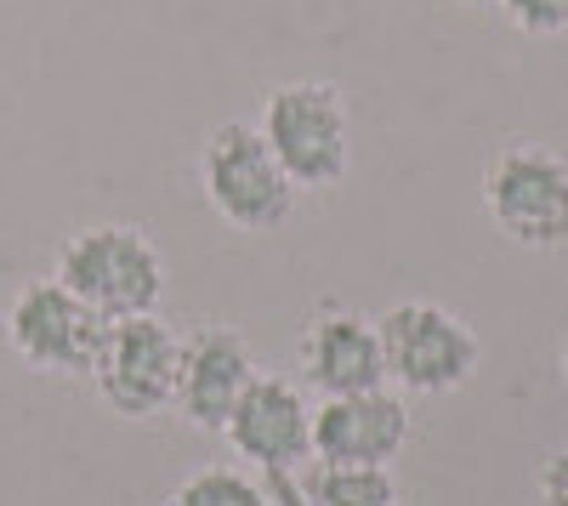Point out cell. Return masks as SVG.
<instances>
[{
	"instance_id": "5",
	"label": "cell",
	"mask_w": 568,
	"mask_h": 506,
	"mask_svg": "<svg viewBox=\"0 0 568 506\" xmlns=\"http://www.w3.org/2000/svg\"><path fill=\"white\" fill-rule=\"evenodd\" d=\"M382 331L387 382L415 398H444L471 382L478 371V336L438 302H398L375 318Z\"/></svg>"
},
{
	"instance_id": "8",
	"label": "cell",
	"mask_w": 568,
	"mask_h": 506,
	"mask_svg": "<svg viewBox=\"0 0 568 506\" xmlns=\"http://www.w3.org/2000/svg\"><path fill=\"white\" fill-rule=\"evenodd\" d=\"M222 438L256 473L307 467L313 462V404H307V393L296 382L256 371V382L240 393V404H233Z\"/></svg>"
},
{
	"instance_id": "10",
	"label": "cell",
	"mask_w": 568,
	"mask_h": 506,
	"mask_svg": "<svg viewBox=\"0 0 568 506\" xmlns=\"http://www.w3.org/2000/svg\"><path fill=\"white\" fill-rule=\"evenodd\" d=\"M404 444H409V404L387 387L313 404V462L387 467Z\"/></svg>"
},
{
	"instance_id": "1",
	"label": "cell",
	"mask_w": 568,
	"mask_h": 506,
	"mask_svg": "<svg viewBox=\"0 0 568 506\" xmlns=\"http://www.w3.org/2000/svg\"><path fill=\"white\" fill-rule=\"evenodd\" d=\"M262 143L296 182V194H324L336 189L353 165V114L347 98L329 80H291L273 85L262 103Z\"/></svg>"
},
{
	"instance_id": "3",
	"label": "cell",
	"mask_w": 568,
	"mask_h": 506,
	"mask_svg": "<svg viewBox=\"0 0 568 506\" xmlns=\"http://www.w3.org/2000/svg\"><path fill=\"white\" fill-rule=\"evenodd\" d=\"M200 189H205L211 211L222 222H233L240 234H273L296 211V182L284 176V165L262 143V131L245 120H227L205 136Z\"/></svg>"
},
{
	"instance_id": "6",
	"label": "cell",
	"mask_w": 568,
	"mask_h": 506,
	"mask_svg": "<svg viewBox=\"0 0 568 506\" xmlns=\"http://www.w3.org/2000/svg\"><path fill=\"white\" fill-rule=\"evenodd\" d=\"M484 211L511 245H568V160L535 143H511L484 171Z\"/></svg>"
},
{
	"instance_id": "17",
	"label": "cell",
	"mask_w": 568,
	"mask_h": 506,
	"mask_svg": "<svg viewBox=\"0 0 568 506\" xmlns=\"http://www.w3.org/2000/svg\"><path fill=\"white\" fill-rule=\"evenodd\" d=\"M562 382H568V342H562Z\"/></svg>"
},
{
	"instance_id": "13",
	"label": "cell",
	"mask_w": 568,
	"mask_h": 506,
	"mask_svg": "<svg viewBox=\"0 0 568 506\" xmlns=\"http://www.w3.org/2000/svg\"><path fill=\"white\" fill-rule=\"evenodd\" d=\"M171 506H273V500H267L262 478H251V473L205 467V473H194L187 484H176Z\"/></svg>"
},
{
	"instance_id": "11",
	"label": "cell",
	"mask_w": 568,
	"mask_h": 506,
	"mask_svg": "<svg viewBox=\"0 0 568 506\" xmlns=\"http://www.w3.org/2000/svg\"><path fill=\"white\" fill-rule=\"evenodd\" d=\"M302 382L318 398H342V393H369V387H387V358H382V331L375 318L347 313V307H329L318 313L313 325L302 331Z\"/></svg>"
},
{
	"instance_id": "4",
	"label": "cell",
	"mask_w": 568,
	"mask_h": 506,
	"mask_svg": "<svg viewBox=\"0 0 568 506\" xmlns=\"http://www.w3.org/2000/svg\"><path fill=\"white\" fill-rule=\"evenodd\" d=\"M176 358H182V336L160 313H136V318H109L103 325L85 376L98 382V398L114 409V416L149 422V416H160V409H171Z\"/></svg>"
},
{
	"instance_id": "15",
	"label": "cell",
	"mask_w": 568,
	"mask_h": 506,
	"mask_svg": "<svg viewBox=\"0 0 568 506\" xmlns=\"http://www.w3.org/2000/svg\"><path fill=\"white\" fill-rule=\"evenodd\" d=\"M540 506H568V449L546 455V467H540Z\"/></svg>"
},
{
	"instance_id": "12",
	"label": "cell",
	"mask_w": 568,
	"mask_h": 506,
	"mask_svg": "<svg viewBox=\"0 0 568 506\" xmlns=\"http://www.w3.org/2000/svg\"><path fill=\"white\" fill-rule=\"evenodd\" d=\"M307 506H398V484L387 467L318 462L307 473Z\"/></svg>"
},
{
	"instance_id": "2",
	"label": "cell",
	"mask_w": 568,
	"mask_h": 506,
	"mask_svg": "<svg viewBox=\"0 0 568 506\" xmlns=\"http://www.w3.org/2000/svg\"><path fill=\"white\" fill-rule=\"evenodd\" d=\"M58 280L98 313V318H136L154 313L165 296V256L131 222L80 227L58 256Z\"/></svg>"
},
{
	"instance_id": "16",
	"label": "cell",
	"mask_w": 568,
	"mask_h": 506,
	"mask_svg": "<svg viewBox=\"0 0 568 506\" xmlns=\"http://www.w3.org/2000/svg\"><path fill=\"white\" fill-rule=\"evenodd\" d=\"M466 7H500V0H466Z\"/></svg>"
},
{
	"instance_id": "9",
	"label": "cell",
	"mask_w": 568,
	"mask_h": 506,
	"mask_svg": "<svg viewBox=\"0 0 568 506\" xmlns=\"http://www.w3.org/2000/svg\"><path fill=\"white\" fill-rule=\"evenodd\" d=\"M256 382V353L240 331L222 325H200L194 336H182V358H176V393L171 404L187 416V427L200 433H222L240 393Z\"/></svg>"
},
{
	"instance_id": "7",
	"label": "cell",
	"mask_w": 568,
	"mask_h": 506,
	"mask_svg": "<svg viewBox=\"0 0 568 506\" xmlns=\"http://www.w3.org/2000/svg\"><path fill=\"white\" fill-rule=\"evenodd\" d=\"M103 325L109 318L91 313L58 273L18 285V296L7 302V342L40 376H85Z\"/></svg>"
},
{
	"instance_id": "14",
	"label": "cell",
	"mask_w": 568,
	"mask_h": 506,
	"mask_svg": "<svg viewBox=\"0 0 568 506\" xmlns=\"http://www.w3.org/2000/svg\"><path fill=\"white\" fill-rule=\"evenodd\" d=\"M500 7L524 34H568V0H500Z\"/></svg>"
}]
</instances>
